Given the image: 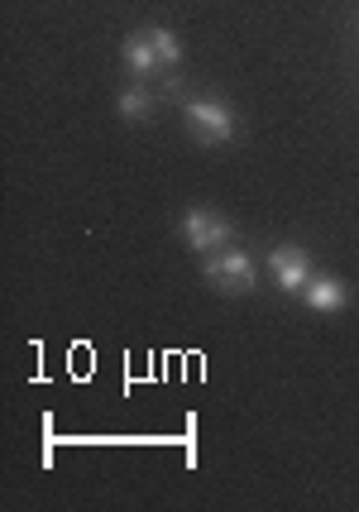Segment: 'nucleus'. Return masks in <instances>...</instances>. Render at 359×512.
<instances>
[{
  "label": "nucleus",
  "instance_id": "1",
  "mask_svg": "<svg viewBox=\"0 0 359 512\" xmlns=\"http://www.w3.org/2000/svg\"><path fill=\"white\" fill-rule=\"evenodd\" d=\"M182 125H187V134H192L197 144H230V139H235V111H230L225 101H216V96L187 101Z\"/></svg>",
  "mask_w": 359,
  "mask_h": 512
},
{
  "label": "nucleus",
  "instance_id": "2",
  "mask_svg": "<svg viewBox=\"0 0 359 512\" xmlns=\"http://www.w3.org/2000/svg\"><path fill=\"white\" fill-rule=\"evenodd\" d=\"M206 283L211 288H221V292H254V278H259V268H254V259H249L245 249H235V245H225L216 249L211 259H206Z\"/></svg>",
  "mask_w": 359,
  "mask_h": 512
},
{
  "label": "nucleus",
  "instance_id": "3",
  "mask_svg": "<svg viewBox=\"0 0 359 512\" xmlns=\"http://www.w3.org/2000/svg\"><path fill=\"white\" fill-rule=\"evenodd\" d=\"M235 240V225L225 221L221 211H211V206H192V211H182V245L197 249V254H211V249H225Z\"/></svg>",
  "mask_w": 359,
  "mask_h": 512
},
{
  "label": "nucleus",
  "instance_id": "4",
  "mask_svg": "<svg viewBox=\"0 0 359 512\" xmlns=\"http://www.w3.org/2000/svg\"><path fill=\"white\" fill-rule=\"evenodd\" d=\"M269 268H273V278H278V288L297 292V297H302V288L312 283V254L302 245H278L269 254Z\"/></svg>",
  "mask_w": 359,
  "mask_h": 512
},
{
  "label": "nucleus",
  "instance_id": "5",
  "mask_svg": "<svg viewBox=\"0 0 359 512\" xmlns=\"http://www.w3.org/2000/svg\"><path fill=\"white\" fill-rule=\"evenodd\" d=\"M302 302H307L312 312H321V316L345 312V307H350V288H345L340 278H326V273H312V283L302 288Z\"/></svg>",
  "mask_w": 359,
  "mask_h": 512
},
{
  "label": "nucleus",
  "instance_id": "6",
  "mask_svg": "<svg viewBox=\"0 0 359 512\" xmlns=\"http://www.w3.org/2000/svg\"><path fill=\"white\" fill-rule=\"evenodd\" d=\"M120 58H125V67L135 72V77H154L158 67V53H154V39H149V29H139V34H130L125 44H120Z\"/></svg>",
  "mask_w": 359,
  "mask_h": 512
},
{
  "label": "nucleus",
  "instance_id": "7",
  "mask_svg": "<svg viewBox=\"0 0 359 512\" xmlns=\"http://www.w3.org/2000/svg\"><path fill=\"white\" fill-rule=\"evenodd\" d=\"M115 111H120V120H130V125L149 120V115H154V91L149 87H125L120 96H115Z\"/></svg>",
  "mask_w": 359,
  "mask_h": 512
},
{
  "label": "nucleus",
  "instance_id": "8",
  "mask_svg": "<svg viewBox=\"0 0 359 512\" xmlns=\"http://www.w3.org/2000/svg\"><path fill=\"white\" fill-rule=\"evenodd\" d=\"M149 39H154V53H158V63L163 67L182 63V44H178V34H173V29H163V24H158V29H149Z\"/></svg>",
  "mask_w": 359,
  "mask_h": 512
}]
</instances>
